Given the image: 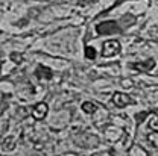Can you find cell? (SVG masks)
I'll return each mask as SVG.
<instances>
[{
	"label": "cell",
	"mask_w": 158,
	"mask_h": 156,
	"mask_svg": "<svg viewBox=\"0 0 158 156\" xmlns=\"http://www.w3.org/2000/svg\"><path fill=\"white\" fill-rule=\"evenodd\" d=\"M120 42L117 39H110V41H105L103 42V50H102V56L105 58H111L114 55H117L120 52Z\"/></svg>",
	"instance_id": "obj_1"
},
{
	"label": "cell",
	"mask_w": 158,
	"mask_h": 156,
	"mask_svg": "<svg viewBox=\"0 0 158 156\" xmlns=\"http://www.w3.org/2000/svg\"><path fill=\"white\" fill-rule=\"evenodd\" d=\"M96 30H98L99 35H113V34L118 32L120 29H118L116 21H111V20H110V21L99 23L98 26H96Z\"/></svg>",
	"instance_id": "obj_2"
},
{
	"label": "cell",
	"mask_w": 158,
	"mask_h": 156,
	"mask_svg": "<svg viewBox=\"0 0 158 156\" xmlns=\"http://www.w3.org/2000/svg\"><path fill=\"white\" fill-rule=\"evenodd\" d=\"M113 102H114V105H116L117 108H125V106L134 103V100L129 97L128 94H125V93H114Z\"/></svg>",
	"instance_id": "obj_3"
},
{
	"label": "cell",
	"mask_w": 158,
	"mask_h": 156,
	"mask_svg": "<svg viewBox=\"0 0 158 156\" xmlns=\"http://www.w3.org/2000/svg\"><path fill=\"white\" fill-rule=\"evenodd\" d=\"M47 112H49V106H47V103H44V102H40V103H37V105L32 108V117L35 118V120L46 118Z\"/></svg>",
	"instance_id": "obj_4"
},
{
	"label": "cell",
	"mask_w": 158,
	"mask_h": 156,
	"mask_svg": "<svg viewBox=\"0 0 158 156\" xmlns=\"http://www.w3.org/2000/svg\"><path fill=\"white\" fill-rule=\"evenodd\" d=\"M155 65H157L155 59L151 58V59H148V61H144V62H134V64H132V68L146 73V71H152V70L155 68Z\"/></svg>",
	"instance_id": "obj_5"
},
{
	"label": "cell",
	"mask_w": 158,
	"mask_h": 156,
	"mask_svg": "<svg viewBox=\"0 0 158 156\" xmlns=\"http://www.w3.org/2000/svg\"><path fill=\"white\" fill-rule=\"evenodd\" d=\"M35 76H37L40 80H41V79L50 80V79L53 78V71H52L49 67H46V65H38L37 70H35Z\"/></svg>",
	"instance_id": "obj_6"
},
{
	"label": "cell",
	"mask_w": 158,
	"mask_h": 156,
	"mask_svg": "<svg viewBox=\"0 0 158 156\" xmlns=\"http://www.w3.org/2000/svg\"><path fill=\"white\" fill-rule=\"evenodd\" d=\"M149 120H148V127L151 130H157L158 132V114L155 112H149Z\"/></svg>",
	"instance_id": "obj_7"
},
{
	"label": "cell",
	"mask_w": 158,
	"mask_h": 156,
	"mask_svg": "<svg viewBox=\"0 0 158 156\" xmlns=\"http://www.w3.org/2000/svg\"><path fill=\"white\" fill-rule=\"evenodd\" d=\"M82 111L87 112V114H94L98 111V105L93 103V102H84L82 103Z\"/></svg>",
	"instance_id": "obj_8"
},
{
	"label": "cell",
	"mask_w": 158,
	"mask_h": 156,
	"mask_svg": "<svg viewBox=\"0 0 158 156\" xmlns=\"http://www.w3.org/2000/svg\"><path fill=\"white\" fill-rule=\"evenodd\" d=\"M15 147V137H8L3 142V150L5 152H11Z\"/></svg>",
	"instance_id": "obj_9"
},
{
	"label": "cell",
	"mask_w": 158,
	"mask_h": 156,
	"mask_svg": "<svg viewBox=\"0 0 158 156\" xmlns=\"http://www.w3.org/2000/svg\"><path fill=\"white\" fill-rule=\"evenodd\" d=\"M148 141H149L154 147H157L158 149V132L157 130H152V134L148 135Z\"/></svg>",
	"instance_id": "obj_10"
},
{
	"label": "cell",
	"mask_w": 158,
	"mask_h": 156,
	"mask_svg": "<svg viewBox=\"0 0 158 156\" xmlns=\"http://www.w3.org/2000/svg\"><path fill=\"white\" fill-rule=\"evenodd\" d=\"M85 58L87 59H94L96 58V50H94V47H90V46L85 47Z\"/></svg>",
	"instance_id": "obj_11"
},
{
	"label": "cell",
	"mask_w": 158,
	"mask_h": 156,
	"mask_svg": "<svg viewBox=\"0 0 158 156\" xmlns=\"http://www.w3.org/2000/svg\"><path fill=\"white\" fill-rule=\"evenodd\" d=\"M11 59L14 61V64H21L23 61H24V56H23V53H17V52H14V53H11Z\"/></svg>",
	"instance_id": "obj_12"
},
{
	"label": "cell",
	"mask_w": 158,
	"mask_h": 156,
	"mask_svg": "<svg viewBox=\"0 0 158 156\" xmlns=\"http://www.w3.org/2000/svg\"><path fill=\"white\" fill-rule=\"evenodd\" d=\"M148 115H149V112H141V114H137L135 118H137L138 123H143V121H144V118L148 117Z\"/></svg>",
	"instance_id": "obj_13"
},
{
	"label": "cell",
	"mask_w": 158,
	"mask_h": 156,
	"mask_svg": "<svg viewBox=\"0 0 158 156\" xmlns=\"http://www.w3.org/2000/svg\"><path fill=\"white\" fill-rule=\"evenodd\" d=\"M6 108H8V102H6V100H2V102H0V115L3 114V111H5Z\"/></svg>",
	"instance_id": "obj_14"
},
{
	"label": "cell",
	"mask_w": 158,
	"mask_h": 156,
	"mask_svg": "<svg viewBox=\"0 0 158 156\" xmlns=\"http://www.w3.org/2000/svg\"><path fill=\"white\" fill-rule=\"evenodd\" d=\"M135 153H137V155H140V153H141V155H148V152H144V150H141V149H140V150H131V152H129V155H135Z\"/></svg>",
	"instance_id": "obj_15"
}]
</instances>
